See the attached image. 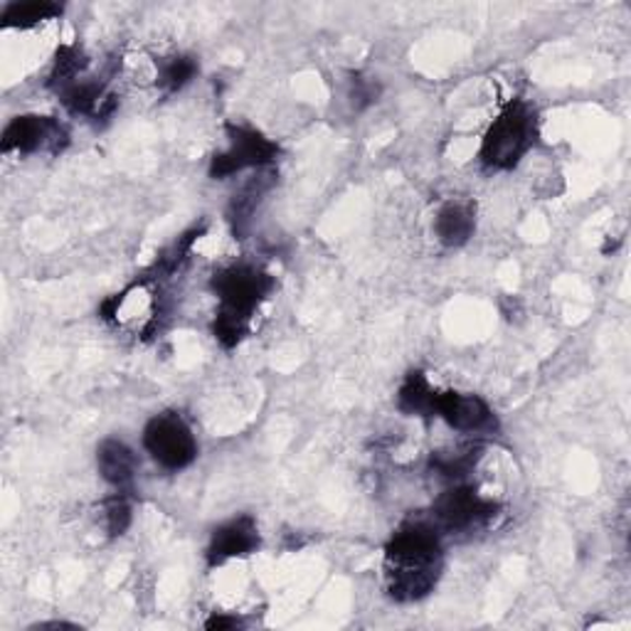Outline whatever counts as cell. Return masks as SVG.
Segmentation results:
<instances>
[{"mask_svg":"<svg viewBox=\"0 0 631 631\" xmlns=\"http://www.w3.org/2000/svg\"><path fill=\"white\" fill-rule=\"evenodd\" d=\"M442 531L430 518L407 521L385 545V577L397 602H420L442 577Z\"/></svg>","mask_w":631,"mask_h":631,"instance_id":"6da1fadb","label":"cell"},{"mask_svg":"<svg viewBox=\"0 0 631 631\" xmlns=\"http://www.w3.org/2000/svg\"><path fill=\"white\" fill-rule=\"evenodd\" d=\"M538 139L535 109L523 99H513L501 109L484 134L478 160L486 170H511L525 158Z\"/></svg>","mask_w":631,"mask_h":631,"instance_id":"7a4b0ae2","label":"cell"},{"mask_svg":"<svg viewBox=\"0 0 631 631\" xmlns=\"http://www.w3.org/2000/svg\"><path fill=\"white\" fill-rule=\"evenodd\" d=\"M144 450L160 469L182 472L198 460V440L178 412H160L144 427Z\"/></svg>","mask_w":631,"mask_h":631,"instance_id":"3957f363","label":"cell"},{"mask_svg":"<svg viewBox=\"0 0 631 631\" xmlns=\"http://www.w3.org/2000/svg\"><path fill=\"white\" fill-rule=\"evenodd\" d=\"M210 289L220 299V311L252 319L262 301L269 299L274 291V279L254 264H230V267L215 272L210 279Z\"/></svg>","mask_w":631,"mask_h":631,"instance_id":"277c9868","label":"cell"},{"mask_svg":"<svg viewBox=\"0 0 631 631\" xmlns=\"http://www.w3.org/2000/svg\"><path fill=\"white\" fill-rule=\"evenodd\" d=\"M225 131L230 144L210 160L212 180H225L250 168H267L277 160L279 146L264 136L262 131L244 124H228Z\"/></svg>","mask_w":631,"mask_h":631,"instance_id":"5b68a950","label":"cell"},{"mask_svg":"<svg viewBox=\"0 0 631 631\" xmlns=\"http://www.w3.org/2000/svg\"><path fill=\"white\" fill-rule=\"evenodd\" d=\"M498 513V503L478 496L476 488L466 484H456L436 498L432 506L430 521L442 533H466L472 528H481L494 521Z\"/></svg>","mask_w":631,"mask_h":631,"instance_id":"8992f818","label":"cell"},{"mask_svg":"<svg viewBox=\"0 0 631 631\" xmlns=\"http://www.w3.org/2000/svg\"><path fill=\"white\" fill-rule=\"evenodd\" d=\"M69 144V131L65 124H59L53 117L40 114H23L15 117L3 131V141L0 148L3 154H37V151H47V154L59 156Z\"/></svg>","mask_w":631,"mask_h":631,"instance_id":"52a82bcc","label":"cell"},{"mask_svg":"<svg viewBox=\"0 0 631 631\" xmlns=\"http://www.w3.org/2000/svg\"><path fill=\"white\" fill-rule=\"evenodd\" d=\"M434 417H442L452 430L462 432V434H472V436L496 434L498 430H501V424H498V417L491 410V405L474 392L436 390Z\"/></svg>","mask_w":631,"mask_h":631,"instance_id":"ba28073f","label":"cell"},{"mask_svg":"<svg viewBox=\"0 0 631 631\" xmlns=\"http://www.w3.org/2000/svg\"><path fill=\"white\" fill-rule=\"evenodd\" d=\"M262 547L259 525L252 516H237L232 521L218 525L210 535V545L206 551L208 567L225 565L232 557H247Z\"/></svg>","mask_w":631,"mask_h":631,"instance_id":"9c48e42d","label":"cell"},{"mask_svg":"<svg viewBox=\"0 0 631 631\" xmlns=\"http://www.w3.org/2000/svg\"><path fill=\"white\" fill-rule=\"evenodd\" d=\"M476 232V206L466 200L444 202L434 218V235L444 247H464Z\"/></svg>","mask_w":631,"mask_h":631,"instance_id":"30bf717a","label":"cell"},{"mask_svg":"<svg viewBox=\"0 0 631 631\" xmlns=\"http://www.w3.org/2000/svg\"><path fill=\"white\" fill-rule=\"evenodd\" d=\"M97 469L109 486L124 488L134 481L139 460L126 442L104 440L97 450Z\"/></svg>","mask_w":631,"mask_h":631,"instance_id":"8fae6325","label":"cell"},{"mask_svg":"<svg viewBox=\"0 0 631 631\" xmlns=\"http://www.w3.org/2000/svg\"><path fill=\"white\" fill-rule=\"evenodd\" d=\"M434 397L436 390L432 388L430 380H427V375L422 370H412L407 373L400 390H397V407H400V412L405 414L430 420V417H434Z\"/></svg>","mask_w":631,"mask_h":631,"instance_id":"7c38bea8","label":"cell"},{"mask_svg":"<svg viewBox=\"0 0 631 631\" xmlns=\"http://www.w3.org/2000/svg\"><path fill=\"white\" fill-rule=\"evenodd\" d=\"M481 456H484L481 444H464V446H456V450L434 452L430 456V469L436 476L450 478V481H462L464 476H469L476 469V464L481 462Z\"/></svg>","mask_w":631,"mask_h":631,"instance_id":"4fadbf2b","label":"cell"},{"mask_svg":"<svg viewBox=\"0 0 631 631\" xmlns=\"http://www.w3.org/2000/svg\"><path fill=\"white\" fill-rule=\"evenodd\" d=\"M272 176H262V178H252L247 186H244L235 200L230 202V208H228V220H230V225H232V232L242 240L244 232H247L250 228V220L254 215V210H257L259 206V200L264 192H267L272 188Z\"/></svg>","mask_w":631,"mask_h":631,"instance_id":"5bb4252c","label":"cell"},{"mask_svg":"<svg viewBox=\"0 0 631 631\" xmlns=\"http://www.w3.org/2000/svg\"><path fill=\"white\" fill-rule=\"evenodd\" d=\"M87 65H89V57L85 55V49H81L79 45H63L55 55L53 73H49L47 87L57 89V95H59V91L81 79Z\"/></svg>","mask_w":631,"mask_h":631,"instance_id":"9a60e30c","label":"cell"},{"mask_svg":"<svg viewBox=\"0 0 631 631\" xmlns=\"http://www.w3.org/2000/svg\"><path fill=\"white\" fill-rule=\"evenodd\" d=\"M200 73L198 59L192 55H173L158 63V87L166 95H176L182 87H188Z\"/></svg>","mask_w":631,"mask_h":631,"instance_id":"2e32d148","label":"cell"},{"mask_svg":"<svg viewBox=\"0 0 631 631\" xmlns=\"http://www.w3.org/2000/svg\"><path fill=\"white\" fill-rule=\"evenodd\" d=\"M57 15H63V5L53 3V0H30V3L8 5L3 13V23L10 27H35Z\"/></svg>","mask_w":631,"mask_h":631,"instance_id":"e0dca14e","label":"cell"},{"mask_svg":"<svg viewBox=\"0 0 631 631\" xmlns=\"http://www.w3.org/2000/svg\"><path fill=\"white\" fill-rule=\"evenodd\" d=\"M212 335L222 345V348H237V345L250 335V319H242V316L218 311L215 321H212Z\"/></svg>","mask_w":631,"mask_h":631,"instance_id":"ac0fdd59","label":"cell"},{"mask_svg":"<svg viewBox=\"0 0 631 631\" xmlns=\"http://www.w3.org/2000/svg\"><path fill=\"white\" fill-rule=\"evenodd\" d=\"M131 501L124 494H117L104 501V525L109 538H121L131 525Z\"/></svg>","mask_w":631,"mask_h":631,"instance_id":"d6986e66","label":"cell"},{"mask_svg":"<svg viewBox=\"0 0 631 631\" xmlns=\"http://www.w3.org/2000/svg\"><path fill=\"white\" fill-rule=\"evenodd\" d=\"M380 97V85L370 77H363V75H353L348 81V99L355 111H363L368 109L370 104H375Z\"/></svg>","mask_w":631,"mask_h":631,"instance_id":"ffe728a7","label":"cell"},{"mask_svg":"<svg viewBox=\"0 0 631 631\" xmlns=\"http://www.w3.org/2000/svg\"><path fill=\"white\" fill-rule=\"evenodd\" d=\"M206 627L208 629H235V627H240V619H235V617H212V619H208Z\"/></svg>","mask_w":631,"mask_h":631,"instance_id":"44dd1931","label":"cell"},{"mask_svg":"<svg viewBox=\"0 0 631 631\" xmlns=\"http://www.w3.org/2000/svg\"><path fill=\"white\" fill-rule=\"evenodd\" d=\"M30 629H77V624H67V622H43V624H35Z\"/></svg>","mask_w":631,"mask_h":631,"instance_id":"7402d4cb","label":"cell"}]
</instances>
